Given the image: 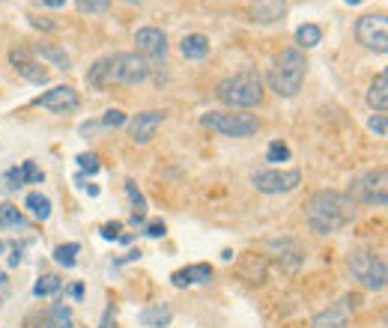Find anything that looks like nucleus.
Wrapping results in <instances>:
<instances>
[{"mask_svg": "<svg viewBox=\"0 0 388 328\" xmlns=\"http://www.w3.org/2000/svg\"><path fill=\"white\" fill-rule=\"evenodd\" d=\"M60 289H63V280L60 278H57V275H42L39 280H36V287H33V296L45 298V296L60 293Z\"/></svg>", "mask_w": 388, "mask_h": 328, "instance_id": "25", "label": "nucleus"}, {"mask_svg": "<svg viewBox=\"0 0 388 328\" xmlns=\"http://www.w3.org/2000/svg\"><path fill=\"white\" fill-rule=\"evenodd\" d=\"M215 96L227 108H257L263 102V78L251 69L227 75L215 87Z\"/></svg>", "mask_w": 388, "mask_h": 328, "instance_id": "2", "label": "nucleus"}, {"mask_svg": "<svg viewBox=\"0 0 388 328\" xmlns=\"http://www.w3.org/2000/svg\"><path fill=\"white\" fill-rule=\"evenodd\" d=\"M147 236H153V239H162V236H165V224H162V221H153V224H147Z\"/></svg>", "mask_w": 388, "mask_h": 328, "instance_id": "34", "label": "nucleus"}, {"mask_svg": "<svg viewBox=\"0 0 388 328\" xmlns=\"http://www.w3.org/2000/svg\"><path fill=\"white\" fill-rule=\"evenodd\" d=\"M18 262H21V251H18V248H15V254H12V257H9V266H18Z\"/></svg>", "mask_w": 388, "mask_h": 328, "instance_id": "38", "label": "nucleus"}, {"mask_svg": "<svg viewBox=\"0 0 388 328\" xmlns=\"http://www.w3.org/2000/svg\"><path fill=\"white\" fill-rule=\"evenodd\" d=\"M72 298H84V287H81V284L72 287Z\"/></svg>", "mask_w": 388, "mask_h": 328, "instance_id": "37", "label": "nucleus"}, {"mask_svg": "<svg viewBox=\"0 0 388 328\" xmlns=\"http://www.w3.org/2000/svg\"><path fill=\"white\" fill-rule=\"evenodd\" d=\"M355 36L358 42L364 45L367 51H376V54H385L388 51V21L382 12H367L358 18L355 24Z\"/></svg>", "mask_w": 388, "mask_h": 328, "instance_id": "8", "label": "nucleus"}, {"mask_svg": "<svg viewBox=\"0 0 388 328\" xmlns=\"http://www.w3.org/2000/svg\"><path fill=\"white\" fill-rule=\"evenodd\" d=\"M165 123V110H144V114H138L131 119L129 126V135L135 144H147V140H153L156 128Z\"/></svg>", "mask_w": 388, "mask_h": 328, "instance_id": "12", "label": "nucleus"}, {"mask_svg": "<svg viewBox=\"0 0 388 328\" xmlns=\"http://www.w3.org/2000/svg\"><path fill=\"white\" fill-rule=\"evenodd\" d=\"M201 123L224 137H251L260 128V119L251 114H203Z\"/></svg>", "mask_w": 388, "mask_h": 328, "instance_id": "7", "label": "nucleus"}, {"mask_svg": "<svg viewBox=\"0 0 388 328\" xmlns=\"http://www.w3.org/2000/svg\"><path fill=\"white\" fill-rule=\"evenodd\" d=\"M367 126H371V131H376V135H380V137H385V135H388L385 114H376V117H371V123H367Z\"/></svg>", "mask_w": 388, "mask_h": 328, "instance_id": "33", "label": "nucleus"}, {"mask_svg": "<svg viewBox=\"0 0 388 328\" xmlns=\"http://www.w3.org/2000/svg\"><path fill=\"white\" fill-rule=\"evenodd\" d=\"M367 105H371L376 114H385L388 110V75L385 72L376 75V81L371 84V90H367Z\"/></svg>", "mask_w": 388, "mask_h": 328, "instance_id": "17", "label": "nucleus"}, {"mask_svg": "<svg viewBox=\"0 0 388 328\" xmlns=\"http://www.w3.org/2000/svg\"><path fill=\"white\" fill-rule=\"evenodd\" d=\"M126 3H138V0H126Z\"/></svg>", "mask_w": 388, "mask_h": 328, "instance_id": "42", "label": "nucleus"}, {"mask_svg": "<svg viewBox=\"0 0 388 328\" xmlns=\"http://www.w3.org/2000/svg\"><path fill=\"white\" fill-rule=\"evenodd\" d=\"M75 6L84 15H102V12H108L111 0H75Z\"/></svg>", "mask_w": 388, "mask_h": 328, "instance_id": "28", "label": "nucleus"}, {"mask_svg": "<svg viewBox=\"0 0 388 328\" xmlns=\"http://www.w3.org/2000/svg\"><path fill=\"white\" fill-rule=\"evenodd\" d=\"M349 271L355 275V280H362V287L367 289H382L388 269L385 260L380 254H371V251H353L349 254Z\"/></svg>", "mask_w": 388, "mask_h": 328, "instance_id": "6", "label": "nucleus"}, {"mask_svg": "<svg viewBox=\"0 0 388 328\" xmlns=\"http://www.w3.org/2000/svg\"><path fill=\"white\" fill-rule=\"evenodd\" d=\"M302 182V173L299 171H257L251 176V185L257 189L260 194H287V191H296Z\"/></svg>", "mask_w": 388, "mask_h": 328, "instance_id": "9", "label": "nucleus"}, {"mask_svg": "<svg viewBox=\"0 0 388 328\" xmlns=\"http://www.w3.org/2000/svg\"><path fill=\"white\" fill-rule=\"evenodd\" d=\"M179 54H183L185 60H203L206 54H210V39H206L203 33H188V36H183V42H179Z\"/></svg>", "mask_w": 388, "mask_h": 328, "instance_id": "16", "label": "nucleus"}, {"mask_svg": "<svg viewBox=\"0 0 388 328\" xmlns=\"http://www.w3.org/2000/svg\"><path fill=\"white\" fill-rule=\"evenodd\" d=\"M102 236L105 239H120V224H105V227H102Z\"/></svg>", "mask_w": 388, "mask_h": 328, "instance_id": "35", "label": "nucleus"}, {"mask_svg": "<svg viewBox=\"0 0 388 328\" xmlns=\"http://www.w3.org/2000/svg\"><path fill=\"white\" fill-rule=\"evenodd\" d=\"M353 218H355V203L344 191L326 189L311 194V200L305 203V224L317 236H332V233L344 230L347 224H353Z\"/></svg>", "mask_w": 388, "mask_h": 328, "instance_id": "1", "label": "nucleus"}, {"mask_svg": "<svg viewBox=\"0 0 388 328\" xmlns=\"http://www.w3.org/2000/svg\"><path fill=\"white\" fill-rule=\"evenodd\" d=\"M111 316H113V311L105 313V320H102V328H111Z\"/></svg>", "mask_w": 388, "mask_h": 328, "instance_id": "39", "label": "nucleus"}, {"mask_svg": "<svg viewBox=\"0 0 388 328\" xmlns=\"http://www.w3.org/2000/svg\"><path fill=\"white\" fill-rule=\"evenodd\" d=\"M314 328H347V311L340 305H332L329 311L314 316Z\"/></svg>", "mask_w": 388, "mask_h": 328, "instance_id": "20", "label": "nucleus"}, {"mask_svg": "<svg viewBox=\"0 0 388 328\" xmlns=\"http://www.w3.org/2000/svg\"><path fill=\"white\" fill-rule=\"evenodd\" d=\"M122 123H126V114L113 108V110H108V114L102 117V123H99V126H105V128H120Z\"/></svg>", "mask_w": 388, "mask_h": 328, "instance_id": "31", "label": "nucleus"}, {"mask_svg": "<svg viewBox=\"0 0 388 328\" xmlns=\"http://www.w3.org/2000/svg\"><path fill=\"white\" fill-rule=\"evenodd\" d=\"M212 278V269L210 266H192V269H183V271H174V287H188V284H210Z\"/></svg>", "mask_w": 388, "mask_h": 328, "instance_id": "18", "label": "nucleus"}, {"mask_svg": "<svg viewBox=\"0 0 388 328\" xmlns=\"http://www.w3.org/2000/svg\"><path fill=\"white\" fill-rule=\"evenodd\" d=\"M347 3H349V6H355V3H362V0H347Z\"/></svg>", "mask_w": 388, "mask_h": 328, "instance_id": "40", "label": "nucleus"}, {"mask_svg": "<svg viewBox=\"0 0 388 328\" xmlns=\"http://www.w3.org/2000/svg\"><path fill=\"white\" fill-rule=\"evenodd\" d=\"M305 72H308L305 54H302L299 48H284L275 57L272 72H269L272 93H278V96H284V99L296 96V93L302 90V81H305Z\"/></svg>", "mask_w": 388, "mask_h": 328, "instance_id": "3", "label": "nucleus"}, {"mask_svg": "<svg viewBox=\"0 0 388 328\" xmlns=\"http://www.w3.org/2000/svg\"><path fill=\"white\" fill-rule=\"evenodd\" d=\"M135 42H138L140 57L165 60V54H167V36H165V30H158V27H140V30L135 33Z\"/></svg>", "mask_w": 388, "mask_h": 328, "instance_id": "11", "label": "nucleus"}, {"mask_svg": "<svg viewBox=\"0 0 388 328\" xmlns=\"http://www.w3.org/2000/svg\"><path fill=\"white\" fill-rule=\"evenodd\" d=\"M266 162H272V164L290 162V146H287V144H281V140L269 144V149H266Z\"/></svg>", "mask_w": 388, "mask_h": 328, "instance_id": "29", "label": "nucleus"}, {"mask_svg": "<svg viewBox=\"0 0 388 328\" xmlns=\"http://www.w3.org/2000/svg\"><path fill=\"white\" fill-rule=\"evenodd\" d=\"M78 164H81L87 173H99V167H102L99 158L93 155V153H81V155H78Z\"/></svg>", "mask_w": 388, "mask_h": 328, "instance_id": "32", "label": "nucleus"}, {"mask_svg": "<svg viewBox=\"0 0 388 328\" xmlns=\"http://www.w3.org/2000/svg\"><path fill=\"white\" fill-rule=\"evenodd\" d=\"M36 54H39V57L42 60H48L51 66H57V69H72V60L69 57H66V51H60V48H54V45H45V42H39V45H36V48H33Z\"/></svg>", "mask_w": 388, "mask_h": 328, "instance_id": "21", "label": "nucleus"}, {"mask_svg": "<svg viewBox=\"0 0 388 328\" xmlns=\"http://www.w3.org/2000/svg\"><path fill=\"white\" fill-rule=\"evenodd\" d=\"M147 78H149V60L140 57L138 51H120L111 57V69H108L111 84L135 87V84H144Z\"/></svg>", "mask_w": 388, "mask_h": 328, "instance_id": "5", "label": "nucleus"}, {"mask_svg": "<svg viewBox=\"0 0 388 328\" xmlns=\"http://www.w3.org/2000/svg\"><path fill=\"white\" fill-rule=\"evenodd\" d=\"M287 9H290L287 0H251V15H254V21H260V24L281 21V18L287 15Z\"/></svg>", "mask_w": 388, "mask_h": 328, "instance_id": "13", "label": "nucleus"}, {"mask_svg": "<svg viewBox=\"0 0 388 328\" xmlns=\"http://www.w3.org/2000/svg\"><path fill=\"white\" fill-rule=\"evenodd\" d=\"M126 191H129V200L135 203L138 215H147V197L138 191V185H135V182H126Z\"/></svg>", "mask_w": 388, "mask_h": 328, "instance_id": "30", "label": "nucleus"}, {"mask_svg": "<svg viewBox=\"0 0 388 328\" xmlns=\"http://www.w3.org/2000/svg\"><path fill=\"white\" fill-rule=\"evenodd\" d=\"M0 284H3V271H0Z\"/></svg>", "mask_w": 388, "mask_h": 328, "instance_id": "41", "label": "nucleus"}, {"mask_svg": "<svg viewBox=\"0 0 388 328\" xmlns=\"http://www.w3.org/2000/svg\"><path fill=\"white\" fill-rule=\"evenodd\" d=\"M42 180H45V173L36 167V162H24L21 167H12V171L3 176V191H15L27 182H42Z\"/></svg>", "mask_w": 388, "mask_h": 328, "instance_id": "14", "label": "nucleus"}, {"mask_svg": "<svg viewBox=\"0 0 388 328\" xmlns=\"http://www.w3.org/2000/svg\"><path fill=\"white\" fill-rule=\"evenodd\" d=\"M0 251H3V242H0Z\"/></svg>", "mask_w": 388, "mask_h": 328, "instance_id": "43", "label": "nucleus"}, {"mask_svg": "<svg viewBox=\"0 0 388 328\" xmlns=\"http://www.w3.org/2000/svg\"><path fill=\"white\" fill-rule=\"evenodd\" d=\"M33 105H39V108H45V110H54V114H69V110H78L81 96L69 87V84H60V87L42 93V96L36 99Z\"/></svg>", "mask_w": 388, "mask_h": 328, "instance_id": "10", "label": "nucleus"}, {"mask_svg": "<svg viewBox=\"0 0 388 328\" xmlns=\"http://www.w3.org/2000/svg\"><path fill=\"white\" fill-rule=\"evenodd\" d=\"M81 251V245H75V242H69V245H57L54 248V260L60 262V266H66V269H75V254Z\"/></svg>", "mask_w": 388, "mask_h": 328, "instance_id": "27", "label": "nucleus"}, {"mask_svg": "<svg viewBox=\"0 0 388 328\" xmlns=\"http://www.w3.org/2000/svg\"><path fill=\"white\" fill-rule=\"evenodd\" d=\"M138 320L147 328H165L170 320H174V313H170L167 305H153V307H144V311L138 313Z\"/></svg>", "mask_w": 388, "mask_h": 328, "instance_id": "19", "label": "nucleus"}, {"mask_svg": "<svg viewBox=\"0 0 388 328\" xmlns=\"http://www.w3.org/2000/svg\"><path fill=\"white\" fill-rule=\"evenodd\" d=\"M45 6H51V9H60V6H66V0H42Z\"/></svg>", "mask_w": 388, "mask_h": 328, "instance_id": "36", "label": "nucleus"}, {"mask_svg": "<svg viewBox=\"0 0 388 328\" xmlns=\"http://www.w3.org/2000/svg\"><path fill=\"white\" fill-rule=\"evenodd\" d=\"M9 57H12V63H15V69H18L21 78L33 81V84H45V81H48V69H42L39 63H33L30 57H27V51H12Z\"/></svg>", "mask_w": 388, "mask_h": 328, "instance_id": "15", "label": "nucleus"}, {"mask_svg": "<svg viewBox=\"0 0 388 328\" xmlns=\"http://www.w3.org/2000/svg\"><path fill=\"white\" fill-rule=\"evenodd\" d=\"M108 69H111V57H102L99 63H93L90 66V72H87V84L93 90H105L108 87Z\"/></svg>", "mask_w": 388, "mask_h": 328, "instance_id": "22", "label": "nucleus"}, {"mask_svg": "<svg viewBox=\"0 0 388 328\" xmlns=\"http://www.w3.org/2000/svg\"><path fill=\"white\" fill-rule=\"evenodd\" d=\"M24 206H27V209H30L39 221H45V218L51 215V200H48L45 194H27V203H24Z\"/></svg>", "mask_w": 388, "mask_h": 328, "instance_id": "24", "label": "nucleus"}, {"mask_svg": "<svg viewBox=\"0 0 388 328\" xmlns=\"http://www.w3.org/2000/svg\"><path fill=\"white\" fill-rule=\"evenodd\" d=\"M24 218H21V212H18V206L12 203H0V230L3 227H21Z\"/></svg>", "mask_w": 388, "mask_h": 328, "instance_id": "26", "label": "nucleus"}, {"mask_svg": "<svg viewBox=\"0 0 388 328\" xmlns=\"http://www.w3.org/2000/svg\"><path fill=\"white\" fill-rule=\"evenodd\" d=\"M296 42L302 48H317V45L323 42V30H320L317 24H302L296 30Z\"/></svg>", "mask_w": 388, "mask_h": 328, "instance_id": "23", "label": "nucleus"}, {"mask_svg": "<svg viewBox=\"0 0 388 328\" xmlns=\"http://www.w3.org/2000/svg\"><path fill=\"white\" fill-rule=\"evenodd\" d=\"M349 200L362 206H385L388 200L385 167H373V171H364L362 176H355L353 185H349Z\"/></svg>", "mask_w": 388, "mask_h": 328, "instance_id": "4", "label": "nucleus"}]
</instances>
